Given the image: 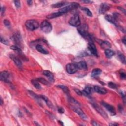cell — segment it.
<instances>
[{"label": "cell", "mask_w": 126, "mask_h": 126, "mask_svg": "<svg viewBox=\"0 0 126 126\" xmlns=\"http://www.w3.org/2000/svg\"><path fill=\"white\" fill-rule=\"evenodd\" d=\"M12 39L13 40L15 43H16V44L20 45L22 43V38L21 36L19 33L17 32L15 33L12 37Z\"/></svg>", "instance_id": "obj_13"}, {"label": "cell", "mask_w": 126, "mask_h": 126, "mask_svg": "<svg viewBox=\"0 0 126 126\" xmlns=\"http://www.w3.org/2000/svg\"><path fill=\"white\" fill-rule=\"evenodd\" d=\"M94 91L100 94L104 95L107 93V90L105 88L99 86H95L94 87Z\"/></svg>", "instance_id": "obj_16"}, {"label": "cell", "mask_w": 126, "mask_h": 126, "mask_svg": "<svg viewBox=\"0 0 126 126\" xmlns=\"http://www.w3.org/2000/svg\"><path fill=\"white\" fill-rule=\"evenodd\" d=\"M118 57L120 59V60L121 61V62L123 64L126 63V58L125 56L123 54L120 53L118 55Z\"/></svg>", "instance_id": "obj_33"}, {"label": "cell", "mask_w": 126, "mask_h": 126, "mask_svg": "<svg viewBox=\"0 0 126 126\" xmlns=\"http://www.w3.org/2000/svg\"><path fill=\"white\" fill-rule=\"evenodd\" d=\"M0 79L1 80L6 82V83H9L10 80V74L8 71L4 70L1 72V74H0Z\"/></svg>", "instance_id": "obj_11"}, {"label": "cell", "mask_w": 126, "mask_h": 126, "mask_svg": "<svg viewBox=\"0 0 126 126\" xmlns=\"http://www.w3.org/2000/svg\"><path fill=\"white\" fill-rule=\"evenodd\" d=\"M78 69L86 70H87V65L84 61H81L78 63H76Z\"/></svg>", "instance_id": "obj_17"}, {"label": "cell", "mask_w": 126, "mask_h": 126, "mask_svg": "<svg viewBox=\"0 0 126 126\" xmlns=\"http://www.w3.org/2000/svg\"><path fill=\"white\" fill-rule=\"evenodd\" d=\"M63 14L61 13L60 12H57V13H51L48 15H47L46 16V18L47 19H53V18H57L58 17L61 16L63 15Z\"/></svg>", "instance_id": "obj_23"}, {"label": "cell", "mask_w": 126, "mask_h": 126, "mask_svg": "<svg viewBox=\"0 0 126 126\" xmlns=\"http://www.w3.org/2000/svg\"><path fill=\"white\" fill-rule=\"evenodd\" d=\"M58 87L61 89L65 94H69V93H70L69 89L67 86H64V85H58Z\"/></svg>", "instance_id": "obj_32"}, {"label": "cell", "mask_w": 126, "mask_h": 126, "mask_svg": "<svg viewBox=\"0 0 126 126\" xmlns=\"http://www.w3.org/2000/svg\"><path fill=\"white\" fill-rule=\"evenodd\" d=\"M28 92L30 94V95L32 97H33L35 100H38V101H40V99H41L40 98V97H39V96H38V95H37L36 94H35L34 92H33V91H31V90H29L28 91Z\"/></svg>", "instance_id": "obj_28"}, {"label": "cell", "mask_w": 126, "mask_h": 126, "mask_svg": "<svg viewBox=\"0 0 126 126\" xmlns=\"http://www.w3.org/2000/svg\"><path fill=\"white\" fill-rule=\"evenodd\" d=\"M77 31L82 37L88 39L89 41H93L91 35L88 32V26L86 24L80 25L78 27Z\"/></svg>", "instance_id": "obj_1"}, {"label": "cell", "mask_w": 126, "mask_h": 126, "mask_svg": "<svg viewBox=\"0 0 126 126\" xmlns=\"http://www.w3.org/2000/svg\"><path fill=\"white\" fill-rule=\"evenodd\" d=\"M43 74L45 76H46L48 78V80L52 82H54V75H53V74L51 73V72H50V71L49 70H44L43 71Z\"/></svg>", "instance_id": "obj_19"}, {"label": "cell", "mask_w": 126, "mask_h": 126, "mask_svg": "<svg viewBox=\"0 0 126 126\" xmlns=\"http://www.w3.org/2000/svg\"><path fill=\"white\" fill-rule=\"evenodd\" d=\"M40 27L42 31L46 34H48L52 30V26L51 24L47 20H44L41 22Z\"/></svg>", "instance_id": "obj_3"}, {"label": "cell", "mask_w": 126, "mask_h": 126, "mask_svg": "<svg viewBox=\"0 0 126 126\" xmlns=\"http://www.w3.org/2000/svg\"><path fill=\"white\" fill-rule=\"evenodd\" d=\"M109 125H110V126H118L119 124H117V123H112L109 124Z\"/></svg>", "instance_id": "obj_49"}, {"label": "cell", "mask_w": 126, "mask_h": 126, "mask_svg": "<svg viewBox=\"0 0 126 126\" xmlns=\"http://www.w3.org/2000/svg\"><path fill=\"white\" fill-rule=\"evenodd\" d=\"M39 97H40V98L41 99H43V100H44V101L45 102L46 104H47V105L49 107H50V109H53L54 106L52 104V103L50 101V100L48 99L47 97H46V96H44V95H40Z\"/></svg>", "instance_id": "obj_20"}, {"label": "cell", "mask_w": 126, "mask_h": 126, "mask_svg": "<svg viewBox=\"0 0 126 126\" xmlns=\"http://www.w3.org/2000/svg\"><path fill=\"white\" fill-rule=\"evenodd\" d=\"M105 18L107 21L111 23V24H114L116 26H118L117 20L115 19V18L113 16L108 14L105 16Z\"/></svg>", "instance_id": "obj_18"}, {"label": "cell", "mask_w": 126, "mask_h": 126, "mask_svg": "<svg viewBox=\"0 0 126 126\" xmlns=\"http://www.w3.org/2000/svg\"><path fill=\"white\" fill-rule=\"evenodd\" d=\"M88 49L92 55L98 56L97 49L93 41H89L88 44Z\"/></svg>", "instance_id": "obj_9"}, {"label": "cell", "mask_w": 126, "mask_h": 126, "mask_svg": "<svg viewBox=\"0 0 126 126\" xmlns=\"http://www.w3.org/2000/svg\"><path fill=\"white\" fill-rule=\"evenodd\" d=\"M82 94L83 95H84L85 96H89V95H90L92 93V89L90 87L87 86L85 88V89L83 90L82 91Z\"/></svg>", "instance_id": "obj_22"}, {"label": "cell", "mask_w": 126, "mask_h": 126, "mask_svg": "<svg viewBox=\"0 0 126 126\" xmlns=\"http://www.w3.org/2000/svg\"><path fill=\"white\" fill-rule=\"evenodd\" d=\"M69 23L70 25L73 27H78L79 26L81 25V21L79 16L77 14H75L71 17L69 21Z\"/></svg>", "instance_id": "obj_5"}, {"label": "cell", "mask_w": 126, "mask_h": 126, "mask_svg": "<svg viewBox=\"0 0 126 126\" xmlns=\"http://www.w3.org/2000/svg\"><path fill=\"white\" fill-rule=\"evenodd\" d=\"M92 105L93 107L95 109V110L97 111L101 116H103L105 119H107L108 118V116L107 115V114L105 113V112L97 104H96L95 103H92Z\"/></svg>", "instance_id": "obj_10"}, {"label": "cell", "mask_w": 126, "mask_h": 126, "mask_svg": "<svg viewBox=\"0 0 126 126\" xmlns=\"http://www.w3.org/2000/svg\"><path fill=\"white\" fill-rule=\"evenodd\" d=\"M25 26L30 31H34L37 29L39 26V23L35 20H28L25 22Z\"/></svg>", "instance_id": "obj_2"}, {"label": "cell", "mask_w": 126, "mask_h": 126, "mask_svg": "<svg viewBox=\"0 0 126 126\" xmlns=\"http://www.w3.org/2000/svg\"><path fill=\"white\" fill-rule=\"evenodd\" d=\"M118 9H119L120 10H121V11H122V12H123V13H124L125 14L126 13V10H125V9H123V8H120V7H118Z\"/></svg>", "instance_id": "obj_45"}, {"label": "cell", "mask_w": 126, "mask_h": 126, "mask_svg": "<svg viewBox=\"0 0 126 126\" xmlns=\"http://www.w3.org/2000/svg\"><path fill=\"white\" fill-rule=\"evenodd\" d=\"M101 72L102 71L99 68L94 69L92 72V74H91L92 76L95 77L97 76H99L101 74Z\"/></svg>", "instance_id": "obj_26"}, {"label": "cell", "mask_w": 126, "mask_h": 126, "mask_svg": "<svg viewBox=\"0 0 126 126\" xmlns=\"http://www.w3.org/2000/svg\"><path fill=\"white\" fill-rule=\"evenodd\" d=\"M79 7V4L75 2L72 3L71 4L67 6V7H64L63 8H62L59 10V12H60L61 13L64 14L65 13H67L68 12H69L70 10H73L76 9H77Z\"/></svg>", "instance_id": "obj_4"}, {"label": "cell", "mask_w": 126, "mask_h": 126, "mask_svg": "<svg viewBox=\"0 0 126 126\" xmlns=\"http://www.w3.org/2000/svg\"><path fill=\"white\" fill-rule=\"evenodd\" d=\"M14 4H15V6L16 7V8L18 9L20 8L21 7V3H20V1H15L14 2Z\"/></svg>", "instance_id": "obj_38"}, {"label": "cell", "mask_w": 126, "mask_h": 126, "mask_svg": "<svg viewBox=\"0 0 126 126\" xmlns=\"http://www.w3.org/2000/svg\"><path fill=\"white\" fill-rule=\"evenodd\" d=\"M69 100L70 104L75 105V106H76V105H80V104L75 99H74L73 98L71 97L69 98Z\"/></svg>", "instance_id": "obj_31"}, {"label": "cell", "mask_w": 126, "mask_h": 126, "mask_svg": "<svg viewBox=\"0 0 126 126\" xmlns=\"http://www.w3.org/2000/svg\"><path fill=\"white\" fill-rule=\"evenodd\" d=\"M66 70L69 74H74L78 70V68L76 64L69 63L66 65Z\"/></svg>", "instance_id": "obj_6"}, {"label": "cell", "mask_w": 126, "mask_h": 126, "mask_svg": "<svg viewBox=\"0 0 126 126\" xmlns=\"http://www.w3.org/2000/svg\"><path fill=\"white\" fill-rule=\"evenodd\" d=\"M0 40H1V43L3 44H4L7 45H8L9 44V41L7 39H5L4 38L2 35L1 36V39H0Z\"/></svg>", "instance_id": "obj_36"}, {"label": "cell", "mask_w": 126, "mask_h": 126, "mask_svg": "<svg viewBox=\"0 0 126 126\" xmlns=\"http://www.w3.org/2000/svg\"><path fill=\"white\" fill-rule=\"evenodd\" d=\"M108 86H109V87L113 89H116L117 88V86L116 84L115 83L112 82H110L109 83H108Z\"/></svg>", "instance_id": "obj_35"}, {"label": "cell", "mask_w": 126, "mask_h": 126, "mask_svg": "<svg viewBox=\"0 0 126 126\" xmlns=\"http://www.w3.org/2000/svg\"><path fill=\"white\" fill-rule=\"evenodd\" d=\"M72 109L81 117L82 119L84 120H87L88 119L87 117L85 115L84 112L79 107L77 106H72Z\"/></svg>", "instance_id": "obj_7"}, {"label": "cell", "mask_w": 126, "mask_h": 126, "mask_svg": "<svg viewBox=\"0 0 126 126\" xmlns=\"http://www.w3.org/2000/svg\"><path fill=\"white\" fill-rule=\"evenodd\" d=\"M101 104L104 107L107 109V110L109 111L112 115H116V111L115 108L112 105L107 104L105 102L102 101L101 102Z\"/></svg>", "instance_id": "obj_8"}, {"label": "cell", "mask_w": 126, "mask_h": 126, "mask_svg": "<svg viewBox=\"0 0 126 126\" xmlns=\"http://www.w3.org/2000/svg\"><path fill=\"white\" fill-rule=\"evenodd\" d=\"M3 100L2 98H1V105H3Z\"/></svg>", "instance_id": "obj_50"}, {"label": "cell", "mask_w": 126, "mask_h": 126, "mask_svg": "<svg viewBox=\"0 0 126 126\" xmlns=\"http://www.w3.org/2000/svg\"><path fill=\"white\" fill-rule=\"evenodd\" d=\"M4 25L8 27V28H9L10 27V22L7 20V19H4Z\"/></svg>", "instance_id": "obj_39"}, {"label": "cell", "mask_w": 126, "mask_h": 126, "mask_svg": "<svg viewBox=\"0 0 126 126\" xmlns=\"http://www.w3.org/2000/svg\"><path fill=\"white\" fill-rule=\"evenodd\" d=\"M58 112L60 113H61V114H63L64 113V109H63L62 107H59L58 108Z\"/></svg>", "instance_id": "obj_41"}, {"label": "cell", "mask_w": 126, "mask_h": 126, "mask_svg": "<svg viewBox=\"0 0 126 126\" xmlns=\"http://www.w3.org/2000/svg\"><path fill=\"white\" fill-rule=\"evenodd\" d=\"M99 43L102 47L109 48L111 47V44L107 41H101L100 42H99Z\"/></svg>", "instance_id": "obj_27"}, {"label": "cell", "mask_w": 126, "mask_h": 126, "mask_svg": "<svg viewBox=\"0 0 126 126\" xmlns=\"http://www.w3.org/2000/svg\"><path fill=\"white\" fill-rule=\"evenodd\" d=\"M27 4L29 5H32L33 4V1H27Z\"/></svg>", "instance_id": "obj_47"}, {"label": "cell", "mask_w": 126, "mask_h": 126, "mask_svg": "<svg viewBox=\"0 0 126 126\" xmlns=\"http://www.w3.org/2000/svg\"><path fill=\"white\" fill-rule=\"evenodd\" d=\"M110 9L109 4L106 3H102L99 8V13L101 14H104Z\"/></svg>", "instance_id": "obj_12"}, {"label": "cell", "mask_w": 126, "mask_h": 126, "mask_svg": "<svg viewBox=\"0 0 126 126\" xmlns=\"http://www.w3.org/2000/svg\"><path fill=\"white\" fill-rule=\"evenodd\" d=\"M81 9L82 10L84 11L88 16L92 17L93 16V14L92 13V12L90 10V9L88 8H85V7H83V8H82Z\"/></svg>", "instance_id": "obj_30"}, {"label": "cell", "mask_w": 126, "mask_h": 126, "mask_svg": "<svg viewBox=\"0 0 126 126\" xmlns=\"http://www.w3.org/2000/svg\"><path fill=\"white\" fill-rule=\"evenodd\" d=\"M118 108H119V111H121V112H122V111L123 110V109L122 106L121 105H119Z\"/></svg>", "instance_id": "obj_44"}, {"label": "cell", "mask_w": 126, "mask_h": 126, "mask_svg": "<svg viewBox=\"0 0 126 126\" xmlns=\"http://www.w3.org/2000/svg\"><path fill=\"white\" fill-rule=\"evenodd\" d=\"M67 4H68L67 2H65V1L60 2H58L56 4H53V5H52L51 7L53 8H62L65 5Z\"/></svg>", "instance_id": "obj_24"}, {"label": "cell", "mask_w": 126, "mask_h": 126, "mask_svg": "<svg viewBox=\"0 0 126 126\" xmlns=\"http://www.w3.org/2000/svg\"><path fill=\"white\" fill-rule=\"evenodd\" d=\"M37 80L39 82L41 83L42 84H43L44 85H48V82L47 81H46L45 79L43 78H38Z\"/></svg>", "instance_id": "obj_34"}, {"label": "cell", "mask_w": 126, "mask_h": 126, "mask_svg": "<svg viewBox=\"0 0 126 126\" xmlns=\"http://www.w3.org/2000/svg\"><path fill=\"white\" fill-rule=\"evenodd\" d=\"M81 2H82L83 3H87V4H88V3H93V2L91 1H81Z\"/></svg>", "instance_id": "obj_48"}, {"label": "cell", "mask_w": 126, "mask_h": 126, "mask_svg": "<svg viewBox=\"0 0 126 126\" xmlns=\"http://www.w3.org/2000/svg\"><path fill=\"white\" fill-rule=\"evenodd\" d=\"M5 10V9L4 7L2 8V9H1V14H2V16L4 14Z\"/></svg>", "instance_id": "obj_42"}, {"label": "cell", "mask_w": 126, "mask_h": 126, "mask_svg": "<svg viewBox=\"0 0 126 126\" xmlns=\"http://www.w3.org/2000/svg\"><path fill=\"white\" fill-rule=\"evenodd\" d=\"M74 91L77 93V95H78L79 96H82V92L81 91H80V90L79 89H74Z\"/></svg>", "instance_id": "obj_40"}, {"label": "cell", "mask_w": 126, "mask_h": 126, "mask_svg": "<svg viewBox=\"0 0 126 126\" xmlns=\"http://www.w3.org/2000/svg\"><path fill=\"white\" fill-rule=\"evenodd\" d=\"M92 125H93V126H99V125H100L98 123H97V122H95V121H92Z\"/></svg>", "instance_id": "obj_43"}, {"label": "cell", "mask_w": 126, "mask_h": 126, "mask_svg": "<svg viewBox=\"0 0 126 126\" xmlns=\"http://www.w3.org/2000/svg\"><path fill=\"white\" fill-rule=\"evenodd\" d=\"M10 49L13 51H15L20 56H21V57L23 58L24 60H25V59H27L25 56L23 55L22 51L19 47H18L16 45H13V46H10Z\"/></svg>", "instance_id": "obj_15"}, {"label": "cell", "mask_w": 126, "mask_h": 126, "mask_svg": "<svg viewBox=\"0 0 126 126\" xmlns=\"http://www.w3.org/2000/svg\"><path fill=\"white\" fill-rule=\"evenodd\" d=\"M35 48L39 52L43 54H48L49 53L48 51L46 50L40 44H38L36 45Z\"/></svg>", "instance_id": "obj_21"}, {"label": "cell", "mask_w": 126, "mask_h": 126, "mask_svg": "<svg viewBox=\"0 0 126 126\" xmlns=\"http://www.w3.org/2000/svg\"><path fill=\"white\" fill-rule=\"evenodd\" d=\"M32 84L34 86V87L38 89H41V87L39 83V81L37 80H32L31 81Z\"/></svg>", "instance_id": "obj_29"}, {"label": "cell", "mask_w": 126, "mask_h": 126, "mask_svg": "<svg viewBox=\"0 0 126 126\" xmlns=\"http://www.w3.org/2000/svg\"><path fill=\"white\" fill-rule=\"evenodd\" d=\"M122 42L123 43L126 45V37L125 36V37L122 39Z\"/></svg>", "instance_id": "obj_46"}, {"label": "cell", "mask_w": 126, "mask_h": 126, "mask_svg": "<svg viewBox=\"0 0 126 126\" xmlns=\"http://www.w3.org/2000/svg\"><path fill=\"white\" fill-rule=\"evenodd\" d=\"M120 77L122 79H126V75L125 71L123 70L121 71H120Z\"/></svg>", "instance_id": "obj_37"}, {"label": "cell", "mask_w": 126, "mask_h": 126, "mask_svg": "<svg viewBox=\"0 0 126 126\" xmlns=\"http://www.w3.org/2000/svg\"><path fill=\"white\" fill-rule=\"evenodd\" d=\"M115 54V53L113 50L110 49H106L105 51V55L107 58H112Z\"/></svg>", "instance_id": "obj_25"}, {"label": "cell", "mask_w": 126, "mask_h": 126, "mask_svg": "<svg viewBox=\"0 0 126 126\" xmlns=\"http://www.w3.org/2000/svg\"><path fill=\"white\" fill-rule=\"evenodd\" d=\"M10 58L13 61L15 64L17 65L18 68L19 69L22 68V63L18 57L15 56L13 54H11L10 55Z\"/></svg>", "instance_id": "obj_14"}]
</instances>
